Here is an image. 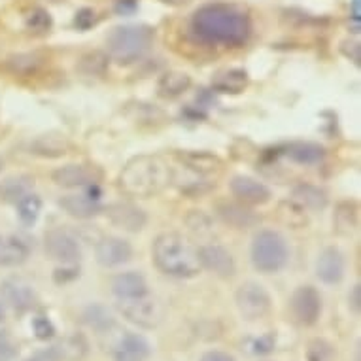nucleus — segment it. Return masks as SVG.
I'll list each match as a JSON object with an SVG mask.
<instances>
[{"instance_id":"c756f323","label":"nucleus","mask_w":361,"mask_h":361,"mask_svg":"<svg viewBox=\"0 0 361 361\" xmlns=\"http://www.w3.org/2000/svg\"><path fill=\"white\" fill-rule=\"evenodd\" d=\"M83 321L97 333H104L108 329L114 328V316L108 312L106 307L102 305H91L83 312Z\"/></svg>"},{"instance_id":"0eeeda50","label":"nucleus","mask_w":361,"mask_h":361,"mask_svg":"<svg viewBox=\"0 0 361 361\" xmlns=\"http://www.w3.org/2000/svg\"><path fill=\"white\" fill-rule=\"evenodd\" d=\"M118 310L125 316L129 321H133L134 326L144 329H154L159 326L163 320V310L161 305L155 301L150 294L138 299H123L118 303Z\"/></svg>"},{"instance_id":"a18cd8bd","label":"nucleus","mask_w":361,"mask_h":361,"mask_svg":"<svg viewBox=\"0 0 361 361\" xmlns=\"http://www.w3.org/2000/svg\"><path fill=\"white\" fill-rule=\"evenodd\" d=\"M165 4H173V6H182V4H188L189 0H161Z\"/></svg>"},{"instance_id":"a878e982","label":"nucleus","mask_w":361,"mask_h":361,"mask_svg":"<svg viewBox=\"0 0 361 361\" xmlns=\"http://www.w3.org/2000/svg\"><path fill=\"white\" fill-rule=\"evenodd\" d=\"M191 87V76L186 72H178V70H170V72L163 74L157 83V93L163 99H174L186 93Z\"/></svg>"},{"instance_id":"4468645a","label":"nucleus","mask_w":361,"mask_h":361,"mask_svg":"<svg viewBox=\"0 0 361 361\" xmlns=\"http://www.w3.org/2000/svg\"><path fill=\"white\" fill-rule=\"evenodd\" d=\"M199 257H201L202 268L210 271L218 278H233L236 273V263L233 255L229 254L221 244H202L199 248Z\"/></svg>"},{"instance_id":"cd10ccee","label":"nucleus","mask_w":361,"mask_h":361,"mask_svg":"<svg viewBox=\"0 0 361 361\" xmlns=\"http://www.w3.org/2000/svg\"><path fill=\"white\" fill-rule=\"evenodd\" d=\"M218 214L225 223L233 225L236 229H248L257 223V216L254 212H250L248 208L241 207V204H233V202H225L220 204Z\"/></svg>"},{"instance_id":"e433bc0d","label":"nucleus","mask_w":361,"mask_h":361,"mask_svg":"<svg viewBox=\"0 0 361 361\" xmlns=\"http://www.w3.org/2000/svg\"><path fill=\"white\" fill-rule=\"evenodd\" d=\"M186 221H188L189 229L197 234H204L212 231V227H210V220H208L207 216L202 214L201 210H191V214L186 218Z\"/></svg>"},{"instance_id":"ea45409f","label":"nucleus","mask_w":361,"mask_h":361,"mask_svg":"<svg viewBox=\"0 0 361 361\" xmlns=\"http://www.w3.org/2000/svg\"><path fill=\"white\" fill-rule=\"evenodd\" d=\"M78 276H80V268L76 267V263H74V265H67V267L57 268L54 278L57 284H65V282L74 280V278H78Z\"/></svg>"},{"instance_id":"f03ea898","label":"nucleus","mask_w":361,"mask_h":361,"mask_svg":"<svg viewBox=\"0 0 361 361\" xmlns=\"http://www.w3.org/2000/svg\"><path fill=\"white\" fill-rule=\"evenodd\" d=\"M174 173L161 155H134L118 176L121 193L134 199H150L173 184Z\"/></svg>"},{"instance_id":"4be33fe9","label":"nucleus","mask_w":361,"mask_h":361,"mask_svg":"<svg viewBox=\"0 0 361 361\" xmlns=\"http://www.w3.org/2000/svg\"><path fill=\"white\" fill-rule=\"evenodd\" d=\"M291 201L301 207L303 210H323L328 207V193L323 189L310 186V184H299L291 191Z\"/></svg>"},{"instance_id":"6e6552de","label":"nucleus","mask_w":361,"mask_h":361,"mask_svg":"<svg viewBox=\"0 0 361 361\" xmlns=\"http://www.w3.org/2000/svg\"><path fill=\"white\" fill-rule=\"evenodd\" d=\"M44 248L51 259L61 261L65 265H74L81 257L80 242L65 227L49 229L44 236Z\"/></svg>"},{"instance_id":"dca6fc26","label":"nucleus","mask_w":361,"mask_h":361,"mask_svg":"<svg viewBox=\"0 0 361 361\" xmlns=\"http://www.w3.org/2000/svg\"><path fill=\"white\" fill-rule=\"evenodd\" d=\"M344 271H346V261L339 248L329 246L326 248L316 261V276L320 278L323 284L335 286L344 278Z\"/></svg>"},{"instance_id":"a211bd4d","label":"nucleus","mask_w":361,"mask_h":361,"mask_svg":"<svg viewBox=\"0 0 361 361\" xmlns=\"http://www.w3.org/2000/svg\"><path fill=\"white\" fill-rule=\"evenodd\" d=\"M229 186L231 193L244 204H265L271 201V189L263 182L250 176H234Z\"/></svg>"},{"instance_id":"20e7f679","label":"nucleus","mask_w":361,"mask_h":361,"mask_svg":"<svg viewBox=\"0 0 361 361\" xmlns=\"http://www.w3.org/2000/svg\"><path fill=\"white\" fill-rule=\"evenodd\" d=\"M154 44V29L147 25H120L106 36L108 57L118 65L141 61Z\"/></svg>"},{"instance_id":"de8ad7c7","label":"nucleus","mask_w":361,"mask_h":361,"mask_svg":"<svg viewBox=\"0 0 361 361\" xmlns=\"http://www.w3.org/2000/svg\"><path fill=\"white\" fill-rule=\"evenodd\" d=\"M27 361H40V358H33V360H27Z\"/></svg>"},{"instance_id":"72a5a7b5","label":"nucleus","mask_w":361,"mask_h":361,"mask_svg":"<svg viewBox=\"0 0 361 361\" xmlns=\"http://www.w3.org/2000/svg\"><path fill=\"white\" fill-rule=\"evenodd\" d=\"M29 178H10V180L4 182L2 186V193H4V199L8 201L17 202L21 197H25L29 193Z\"/></svg>"},{"instance_id":"f3484780","label":"nucleus","mask_w":361,"mask_h":361,"mask_svg":"<svg viewBox=\"0 0 361 361\" xmlns=\"http://www.w3.org/2000/svg\"><path fill=\"white\" fill-rule=\"evenodd\" d=\"M152 354V344L144 335L125 333L112 348L114 361H146Z\"/></svg>"},{"instance_id":"2eb2a0df","label":"nucleus","mask_w":361,"mask_h":361,"mask_svg":"<svg viewBox=\"0 0 361 361\" xmlns=\"http://www.w3.org/2000/svg\"><path fill=\"white\" fill-rule=\"evenodd\" d=\"M0 297L15 312H27L36 305V294L33 286L23 278H8L0 284Z\"/></svg>"},{"instance_id":"39448f33","label":"nucleus","mask_w":361,"mask_h":361,"mask_svg":"<svg viewBox=\"0 0 361 361\" xmlns=\"http://www.w3.org/2000/svg\"><path fill=\"white\" fill-rule=\"evenodd\" d=\"M254 267L263 275H275L288 265L289 250L286 239L278 231L263 229L255 234L250 248Z\"/></svg>"},{"instance_id":"1a4fd4ad","label":"nucleus","mask_w":361,"mask_h":361,"mask_svg":"<svg viewBox=\"0 0 361 361\" xmlns=\"http://www.w3.org/2000/svg\"><path fill=\"white\" fill-rule=\"evenodd\" d=\"M289 308L297 323L305 328L314 326L321 314V297L318 289L312 286H299L291 295Z\"/></svg>"},{"instance_id":"bb28decb","label":"nucleus","mask_w":361,"mask_h":361,"mask_svg":"<svg viewBox=\"0 0 361 361\" xmlns=\"http://www.w3.org/2000/svg\"><path fill=\"white\" fill-rule=\"evenodd\" d=\"M284 155L299 165H316L323 159L326 152H323V147L314 144V142H294L286 147Z\"/></svg>"},{"instance_id":"49530a36","label":"nucleus","mask_w":361,"mask_h":361,"mask_svg":"<svg viewBox=\"0 0 361 361\" xmlns=\"http://www.w3.org/2000/svg\"><path fill=\"white\" fill-rule=\"evenodd\" d=\"M4 320V310H2V307H0V321Z\"/></svg>"},{"instance_id":"412c9836","label":"nucleus","mask_w":361,"mask_h":361,"mask_svg":"<svg viewBox=\"0 0 361 361\" xmlns=\"http://www.w3.org/2000/svg\"><path fill=\"white\" fill-rule=\"evenodd\" d=\"M70 142L65 134L61 133H44L36 136L31 144V154L38 157H47V159H57L68 154Z\"/></svg>"},{"instance_id":"c03bdc74","label":"nucleus","mask_w":361,"mask_h":361,"mask_svg":"<svg viewBox=\"0 0 361 361\" xmlns=\"http://www.w3.org/2000/svg\"><path fill=\"white\" fill-rule=\"evenodd\" d=\"M201 361H234L233 358L225 352H220V350H212V352H207L202 355Z\"/></svg>"},{"instance_id":"ddd939ff","label":"nucleus","mask_w":361,"mask_h":361,"mask_svg":"<svg viewBox=\"0 0 361 361\" xmlns=\"http://www.w3.org/2000/svg\"><path fill=\"white\" fill-rule=\"evenodd\" d=\"M133 257V246L120 236H102L95 244V259L101 267H120Z\"/></svg>"},{"instance_id":"f704fd0d","label":"nucleus","mask_w":361,"mask_h":361,"mask_svg":"<svg viewBox=\"0 0 361 361\" xmlns=\"http://www.w3.org/2000/svg\"><path fill=\"white\" fill-rule=\"evenodd\" d=\"M51 27V17L46 10L42 8H34L33 12L27 15V29L34 31V33H46Z\"/></svg>"},{"instance_id":"f257e3e1","label":"nucleus","mask_w":361,"mask_h":361,"mask_svg":"<svg viewBox=\"0 0 361 361\" xmlns=\"http://www.w3.org/2000/svg\"><path fill=\"white\" fill-rule=\"evenodd\" d=\"M191 31L199 40L212 46L241 47L250 36V19L234 6L208 4L193 14Z\"/></svg>"},{"instance_id":"f8f14e48","label":"nucleus","mask_w":361,"mask_h":361,"mask_svg":"<svg viewBox=\"0 0 361 361\" xmlns=\"http://www.w3.org/2000/svg\"><path fill=\"white\" fill-rule=\"evenodd\" d=\"M102 178V173L93 165H78V163H70L65 167H59L51 174V180L61 186V188H87L91 184Z\"/></svg>"},{"instance_id":"37998d69","label":"nucleus","mask_w":361,"mask_h":361,"mask_svg":"<svg viewBox=\"0 0 361 361\" xmlns=\"http://www.w3.org/2000/svg\"><path fill=\"white\" fill-rule=\"evenodd\" d=\"M348 307H350V310H352L354 314H360V310H361V286L360 284H355L354 288L350 289V294H348Z\"/></svg>"},{"instance_id":"79ce46f5","label":"nucleus","mask_w":361,"mask_h":361,"mask_svg":"<svg viewBox=\"0 0 361 361\" xmlns=\"http://www.w3.org/2000/svg\"><path fill=\"white\" fill-rule=\"evenodd\" d=\"M138 8V2L136 0H115L114 12L118 15H133Z\"/></svg>"},{"instance_id":"7c9ffc66","label":"nucleus","mask_w":361,"mask_h":361,"mask_svg":"<svg viewBox=\"0 0 361 361\" xmlns=\"http://www.w3.org/2000/svg\"><path fill=\"white\" fill-rule=\"evenodd\" d=\"M335 231L339 234H350L358 227V208L354 202H341L335 212Z\"/></svg>"},{"instance_id":"9b49d317","label":"nucleus","mask_w":361,"mask_h":361,"mask_svg":"<svg viewBox=\"0 0 361 361\" xmlns=\"http://www.w3.org/2000/svg\"><path fill=\"white\" fill-rule=\"evenodd\" d=\"M102 210L106 212V218L114 227L123 229L127 233H138L146 227L147 214L133 202H114Z\"/></svg>"},{"instance_id":"c9c22d12","label":"nucleus","mask_w":361,"mask_h":361,"mask_svg":"<svg viewBox=\"0 0 361 361\" xmlns=\"http://www.w3.org/2000/svg\"><path fill=\"white\" fill-rule=\"evenodd\" d=\"M33 331L36 335V339L40 341H47L55 335V326L47 316H36L33 320Z\"/></svg>"},{"instance_id":"c85d7f7f","label":"nucleus","mask_w":361,"mask_h":361,"mask_svg":"<svg viewBox=\"0 0 361 361\" xmlns=\"http://www.w3.org/2000/svg\"><path fill=\"white\" fill-rule=\"evenodd\" d=\"M108 54L104 51H87L80 57L78 61V72L83 74V76H89V78H101L104 76L108 70Z\"/></svg>"},{"instance_id":"7ed1b4c3","label":"nucleus","mask_w":361,"mask_h":361,"mask_svg":"<svg viewBox=\"0 0 361 361\" xmlns=\"http://www.w3.org/2000/svg\"><path fill=\"white\" fill-rule=\"evenodd\" d=\"M155 267L173 278H193L202 271L199 248L180 233H161L152 246Z\"/></svg>"},{"instance_id":"2f4dec72","label":"nucleus","mask_w":361,"mask_h":361,"mask_svg":"<svg viewBox=\"0 0 361 361\" xmlns=\"http://www.w3.org/2000/svg\"><path fill=\"white\" fill-rule=\"evenodd\" d=\"M15 204H17L19 220L23 221L25 225H34L36 220L40 218L42 199L36 193H27L25 197H21Z\"/></svg>"},{"instance_id":"a19ab883","label":"nucleus","mask_w":361,"mask_h":361,"mask_svg":"<svg viewBox=\"0 0 361 361\" xmlns=\"http://www.w3.org/2000/svg\"><path fill=\"white\" fill-rule=\"evenodd\" d=\"M341 51L346 55L348 59L354 61L355 65H360V59H361V47L358 42H342L341 46Z\"/></svg>"},{"instance_id":"423d86ee","label":"nucleus","mask_w":361,"mask_h":361,"mask_svg":"<svg viewBox=\"0 0 361 361\" xmlns=\"http://www.w3.org/2000/svg\"><path fill=\"white\" fill-rule=\"evenodd\" d=\"M234 303L246 321H257L271 312L273 299L259 282H244L234 294Z\"/></svg>"},{"instance_id":"393cba45","label":"nucleus","mask_w":361,"mask_h":361,"mask_svg":"<svg viewBox=\"0 0 361 361\" xmlns=\"http://www.w3.org/2000/svg\"><path fill=\"white\" fill-rule=\"evenodd\" d=\"M29 257V248L15 236L0 234V267H17Z\"/></svg>"},{"instance_id":"6ab92c4d","label":"nucleus","mask_w":361,"mask_h":361,"mask_svg":"<svg viewBox=\"0 0 361 361\" xmlns=\"http://www.w3.org/2000/svg\"><path fill=\"white\" fill-rule=\"evenodd\" d=\"M112 294L123 301V299H138L144 295L150 294L147 282L144 275L136 273V271H127V273H120L112 278Z\"/></svg>"},{"instance_id":"473e14b6","label":"nucleus","mask_w":361,"mask_h":361,"mask_svg":"<svg viewBox=\"0 0 361 361\" xmlns=\"http://www.w3.org/2000/svg\"><path fill=\"white\" fill-rule=\"evenodd\" d=\"M42 63H44V57L40 54H19L10 57L6 67L14 74L29 76V74L36 72L42 67Z\"/></svg>"},{"instance_id":"5701e85b","label":"nucleus","mask_w":361,"mask_h":361,"mask_svg":"<svg viewBox=\"0 0 361 361\" xmlns=\"http://www.w3.org/2000/svg\"><path fill=\"white\" fill-rule=\"evenodd\" d=\"M250 83L246 70L242 68H231V70H223V72L216 74L214 80H212V89L218 93H227V95H239Z\"/></svg>"},{"instance_id":"aec40b11","label":"nucleus","mask_w":361,"mask_h":361,"mask_svg":"<svg viewBox=\"0 0 361 361\" xmlns=\"http://www.w3.org/2000/svg\"><path fill=\"white\" fill-rule=\"evenodd\" d=\"M178 159L182 161V165L191 170V173L199 174V176H208V174L220 173L223 167V161L214 154L208 152H178Z\"/></svg>"},{"instance_id":"58836bf2","label":"nucleus","mask_w":361,"mask_h":361,"mask_svg":"<svg viewBox=\"0 0 361 361\" xmlns=\"http://www.w3.org/2000/svg\"><path fill=\"white\" fill-rule=\"evenodd\" d=\"M76 27L80 29V31H87V29H91L97 23V17H95V12L93 10H89V8H83L80 10L78 14H76Z\"/></svg>"},{"instance_id":"4c0bfd02","label":"nucleus","mask_w":361,"mask_h":361,"mask_svg":"<svg viewBox=\"0 0 361 361\" xmlns=\"http://www.w3.org/2000/svg\"><path fill=\"white\" fill-rule=\"evenodd\" d=\"M275 344H276V337L273 333H267L259 337V339H254V341L250 342V352L252 354H268V352H273L275 350Z\"/></svg>"},{"instance_id":"b1692460","label":"nucleus","mask_w":361,"mask_h":361,"mask_svg":"<svg viewBox=\"0 0 361 361\" xmlns=\"http://www.w3.org/2000/svg\"><path fill=\"white\" fill-rule=\"evenodd\" d=\"M87 341L83 339V335H70L67 339H63L59 344H55L47 358H54V360H63V361H80L83 355L87 354Z\"/></svg>"},{"instance_id":"9d476101","label":"nucleus","mask_w":361,"mask_h":361,"mask_svg":"<svg viewBox=\"0 0 361 361\" xmlns=\"http://www.w3.org/2000/svg\"><path fill=\"white\" fill-rule=\"evenodd\" d=\"M99 201H101V189H99L97 184H91V186H87L83 193L61 197L59 207L68 216H72V218L89 220V218H95V216L102 212V207Z\"/></svg>"}]
</instances>
